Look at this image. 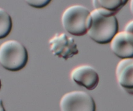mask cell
Instances as JSON below:
<instances>
[{"instance_id":"obj_1","label":"cell","mask_w":133,"mask_h":111,"mask_svg":"<svg viewBox=\"0 0 133 111\" xmlns=\"http://www.w3.org/2000/svg\"><path fill=\"white\" fill-rule=\"evenodd\" d=\"M91 24L88 32L89 37L100 44L110 43L119 32V24L114 14L102 9L91 12Z\"/></svg>"},{"instance_id":"obj_2","label":"cell","mask_w":133,"mask_h":111,"mask_svg":"<svg viewBox=\"0 0 133 111\" xmlns=\"http://www.w3.org/2000/svg\"><path fill=\"white\" fill-rule=\"evenodd\" d=\"M61 24L69 34L75 36H82L88 34L90 28L91 12L81 5L70 6L63 12Z\"/></svg>"},{"instance_id":"obj_3","label":"cell","mask_w":133,"mask_h":111,"mask_svg":"<svg viewBox=\"0 0 133 111\" xmlns=\"http://www.w3.org/2000/svg\"><path fill=\"white\" fill-rule=\"evenodd\" d=\"M28 58L26 48L18 41L9 40L0 45V64L7 71H20L25 67Z\"/></svg>"},{"instance_id":"obj_4","label":"cell","mask_w":133,"mask_h":111,"mask_svg":"<svg viewBox=\"0 0 133 111\" xmlns=\"http://www.w3.org/2000/svg\"><path fill=\"white\" fill-rule=\"evenodd\" d=\"M60 111H96V104L91 95L84 91H72L62 96Z\"/></svg>"},{"instance_id":"obj_5","label":"cell","mask_w":133,"mask_h":111,"mask_svg":"<svg viewBox=\"0 0 133 111\" xmlns=\"http://www.w3.org/2000/svg\"><path fill=\"white\" fill-rule=\"evenodd\" d=\"M50 49L55 56L67 60L78 54L77 44L65 33L56 34L49 41Z\"/></svg>"},{"instance_id":"obj_6","label":"cell","mask_w":133,"mask_h":111,"mask_svg":"<svg viewBox=\"0 0 133 111\" xmlns=\"http://www.w3.org/2000/svg\"><path fill=\"white\" fill-rule=\"evenodd\" d=\"M71 78L76 84L93 90L99 83V76L94 67L89 65H81L76 67L71 72Z\"/></svg>"},{"instance_id":"obj_7","label":"cell","mask_w":133,"mask_h":111,"mask_svg":"<svg viewBox=\"0 0 133 111\" xmlns=\"http://www.w3.org/2000/svg\"><path fill=\"white\" fill-rule=\"evenodd\" d=\"M110 48L121 59H133V34L125 31L118 32L110 42Z\"/></svg>"},{"instance_id":"obj_8","label":"cell","mask_w":133,"mask_h":111,"mask_svg":"<svg viewBox=\"0 0 133 111\" xmlns=\"http://www.w3.org/2000/svg\"><path fill=\"white\" fill-rule=\"evenodd\" d=\"M116 75L121 88L133 95V59L121 60L116 67Z\"/></svg>"},{"instance_id":"obj_9","label":"cell","mask_w":133,"mask_h":111,"mask_svg":"<svg viewBox=\"0 0 133 111\" xmlns=\"http://www.w3.org/2000/svg\"><path fill=\"white\" fill-rule=\"evenodd\" d=\"M127 2V0H93L92 5L95 9H102L116 15Z\"/></svg>"},{"instance_id":"obj_10","label":"cell","mask_w":133,"mask_h":111,"mask_svg":"<svg viewBox=\"0 0 133 111\" xmlns=\"http://www.w3.org/2000/svg\"><path fill=\"white\" fill-rule=\"evenodd\" d=\"M12 28L11 16L5 9L0 8V39L7 37Z\"/></svg>"},{"instance_id":"obj_11","label":"cell","mask_w":133,"mask_h":111,"mask_svg":"<svg viewBox=\"0 0 133 111\" xmlns=\"http://www.w3.org/2000/svg\"><path fill=\"white\" fill-rule=\"evenodd\" d=\"M27 3L31 7L36 9H43L46 7L48 4L51 2L50 0H31V1H27Z\"/></svg>"},{"instance_id":"obj_12","label":"cell","mask_w":133,"mask_h":111,"mask_svg":"<svg viewBox=\"0 0 133 111\" xmlns=\"http://www.w3.org/2000/svg\"><path fill=\"white\" fill-rule=\"evenodd\" d=\"M124 31H127V32L133 34V20L129 21V22L125 25V28H124Z\"/></svg>"},{"instance_id":"obj_13","label":"cell","mask_w":133,"mask_h":111,"mask_svg":"<svg viewBox=\"0 0 133 111\" xmlns=\"http://www.w3.org/2000/svg\"><path fill=\"white\" fill-rule=\"evenodd\" d=\"M0 111H6L4 106H3V101L2 99H0Z\"/></svg>"},{"instance_id":"obj_14","label":"cell","mask_w":133,"mask_h":111,"mask_svg":"<svg viewBox=\"0 0 133 111\" xmlns=\"http://www.w3.org/2000/svg\"><path fill=\"white\" fill-rule=\"evenodd\" d=\"M130 11L133 15V0H131L130 2Z\"/></svg>"},{"instance_id":"obj_15","label":"cell","mask_w":133,"mask_h":111,"mask_svg":"<svg viewBox=\"0 0 133 111\" xmlns=\"http://www.w3.org/2000/svg\"><path fill=\"white\" fill-rule=\"evenodd\" d=\"M2 80H1V79H0V90H1V88H2Z\"/></svg>"}]
</instances>
